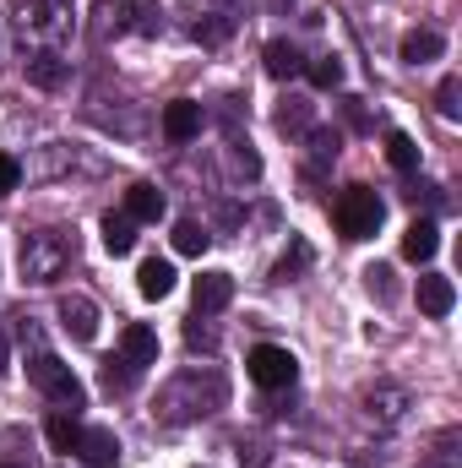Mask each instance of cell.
Here are the masks:
<instances>
[{
  "mask_svg": "<svg viewBox=\"0 0 462 468\" xmlns=\"http://www.w3.org/2000/svg\"><path fill=\"white\" fill-rule=\"evenodd\" d=\"M163 136H169V142H191V136H202V104H196V99H174V104H163Z\"/></svg>",
  "mask_w": 462,
  "mask_h": 468,
  "instance_id": "cell-9",
  "label": "cell"
},
{
  "mask_svg": "<svg viewBox=\"0 0 462 468\" xmlns=\"http://www.w3.org/2000/svg\"><path fill=\"white\" fill-rule=\"evenodd\" d=\"M229 147H234V169H239L245 180H256V175H261V158L250 153V142H239V136H234Z\"/></svg>",
  "mask_w": 462,
  "mask_h": 468,
  "instance_id": "cell-30",
  "label": "cell"
},
{
  "mask_svg": "<svg viewBox=\"0 0 462 468\" xmlns=\"http://www.w3.org/2000/svg\"><path fill=\"white\" fill-rule=\"evenodd\" d=\"M386 164H392L397 175H414V169H419V142H414L408 131H392V136H386Z\"/></svg>",
  "mask_w": 462,
  "mask_h": 468,
  "instance_id": "cell-20",
  "label": "cell"
},
{
  "mask_svg": "<svg viewBox=\"0 0 462 468\" xmlns=\"http://www.w3.org/2000/svg\"><path fill=\"white\" fill-rule=\"evenodd\" d=\"M120 354L142 370V365H158V333L147 327V322H131L125 333H120Z\"/></svg>",
  "mask_w": 462,
  "mask_h": 468,
  "instance_id": "cell-11",
  "label": "cell"
},
{
  "mask_svg": "<svg viewBox=\"0 0 462 468\" xmlns=\"http://www.w3.org/2000/svg\"><path fill=\"white\" fill-rule=\"evenodd\" d=\"M364 283H370V294L392 300V267H370V272H364Z\"/></svg>",
  "mask_w": 462,
  "mask_h": 468,
  "instance_id": "cell-32",
  "label": "cell"
},
{
  "mask_svg": "<svg viewBox=\"0 0 462 468\" xmlns=\"http://www.w3.org/2000/svg\"><path fill=\"white\" fill-rule=\"evenodd\" d=\"M185 344H191V349H218V338H213L202 322H191V327H185Z\"/></svg>",
  "mask_w": 462,
  "mask_h": 468,
  "instance_id": "cell-33",
  "label": "cell"
},
{
  "mask_svg": "<svg viewBox=\"0 0 462 468\" xmlns=\"http://www.w3.org/2000/svg\"><path fill=\"white\" fill-rule=\"evenodd\" d=\"M234 300V278L229 272H202L196 278V316H213Z\"/></svg>",
  "mask_w": 462,
  "mask_h": 468,
  "instance_id": "cell-12",
  "label": "cell"
},
{
  "mask_svg": "<svg viewBox=\"0 0 462 468\" xmlns=\"http://www.w3.org/2000/svg\"><path fill=\"white\" fill-rule=\"evenodd\" d=\"M332 224H338L343 239H370V234L386 224V202L370 186H348L343 197L332 202Z\"/></svg>",
  "mask_w": 462,
  "mask_h": 468,
  "instance_id": "cell-2",
  "label": "cell"
},
{
  "mask_svg": "<svg viewBox=\"0 0 462 468\" xmlns=\"http://www.w3.org/2000/svg\"><path fill=\"white\" fill-rule=\"evenodd\" d=\"M104 250H110V256H131V250H136V224H131L125 213H110V218H104Z\"/></svg>",
  "mask_w": 462,
  "mask_h": 468,
  "instance_id": "cell-21",
  "label": "cell"
},
{
  "mask_svg": "<svg viewBox=\"0 0 462 468\" xmlns=\"http://www.w3.org/2000/svg\"><path fill=\"white\" fill-rule=\"evenodd\" d=\"M207 245H213V234L202 229L196 218H180V224H174V250H180V256H202Z\"/></svg>",
  "mask_w": 462,
  "mask_h": 468,
  "instance_id": "cell-23",
  "label": "cell"
},
{
  "mask_svg": "<svg viewBox=\"0 0 462 468\" xmlns=\"http://www.w3.org/2000/svg\"><path fill=\"white\" fill-rule=\"evenodd\" d=\"M125 218H131V224H158V218H163V191L147 186V180L131 186V191H125Z\"/></svg>",
  "mask_w": 462,
  "mask_h": 468,
  "instance_id": "cell-13",
  "label": "cell"
},
{
  "mask_svg": "<svg viewBox=\"0 0 462 468\" xmlns=\"http://www.w3.org/2000/svg\"><path fill=\"white\" fill-rule=\"evenodd\" d=\"M261 66H267V77H278V82H294L305 66H299V49L289 44V38H272L267 49H261Z\"/></svg>",
  "mask_w": 462,
  "mask_h": 468,
  "instance_id": "cell-16",
  "label": "cell"
},
{
  "mask_svg": "<svg viewBox=\"0 0 462 468\" xmlns=\"http://www.w3.org/2000/svg\"><path fill=\"white\" fill-rule=\"evenodd\" d=\"M403 409H408V392H403V387H375V392H364V414L381 420V425H397Z\"/></svg>",
  "mask_w": 462,
  "mask_h": 468,
  "instance_id": "cell-17",
  "label": "cell"
},
{
  "mask_svg": "<svg viewBox=\"0 0 462 468\" xmlns=\"http://www.w3.org/2000/svg\"><path fill=\"white\" fill-rule=\"evenodd\" d=\"M305 125H310V104H299V99H289V104L278 110V131H294V136H299Z\"/></svg>",
  "mask_w": 462,
  "mask_h": 468,
  "instance_id": "cell-28",
  "label": "cell"
},
{
  "mask_svg": "<svg viewBox=\"0 0 462 468\" xmlns=\"http://www.w3.org/2000/svg\"><path fill=\"white\" fill-rule=\"evenodd\" d=\"M16 186H22V164L11 153H0V197H11Z\"/></svg>",
  "mask_w": 462,
  "mask_h": 468,
  "instance_id": "cell-31",
  "label": "cell"
},
{
  "mask_svg": "<svg viewBox=\"0 0 462 468\" xmlns=\"http://www.w3.org/2000/svg\"><path fill=\"white\" fill-rule=\"evenodd\" d=\"M66 267H71V239L55 229H38L22 239V278L27 283H55V278H66Z\"/></svg>",
  "mask_w": 462,
  "mask_h": 468,
  "instance_id": "cell-1",
  "label": "cell"
},
{
  "mask_svg": "<svg viewBox=\"0 0 462 468\" xmlns=\"http://www.w3.org/2000/svg\"><path fill=\"white\" fill-rule=\"evenodd\" d=\"M11 370V349H5V338H0V376Z\"/></svg>",
  "mask_w": 462,
  "mask_h": 468,
  "instance_id": "cell-35",
  "label": "cell"
},
{
  "mask_svg": "<svg viewBox=\"0 0 462 468\" xmlns=\"http://www.w3.org/2000/svg\"><path fill=\"white\" fill-rule=\"evenodd\" d=\"M457 99H462V82H457V77H446V82L436 88V104H441V115H446V120H457V115H462Z\"/></svg>",
  "mask_w": 462,
  "mask_h": 468,
  "instance_id": "cell-29",
  "label": "cell"
},
{
  "mask_svg": "<svg viewBox=\"0 0 462 468\" xmlns=\"http://www.w3.org/2000/svg\"><path fill=\"white\" fill-rule=\"evenodd\" d=\"M245 376H250L256 387H267V392H283V387H294L299 359L289 349H278V344H256V349L245 354Z\"/></svg>",
  "mask_w": 462,
  "mask_h": 468,
  "instance_id": "cell-5",
  "label": "cell"
},
{
  "mask_svg": "<svg viewBox=\"0 0 462 468\" xmlns=\"http://www.w3.org/2000/svg\"><path fill=\"white\" fill-rule=\"evenodd\" d=\"M0 468H11V463H0Z\"/></svg>",
  "mask_w": 462,
  "mask_h": 468,
  "instance_id": "cell-36",
  "label": "cell"
},
{
  "mask_svg": "<svg viewBox=\"0 0 462 468\" xmlns=\"http://www.w3.org/2000/svg\"><path fill=\"white\" fill-rule=\"evenodd\" d=\"M136 289H142V300H163V294L174 289V267L158 261V256H147L142 272H136Z\"/></svg>",
  "mask_w": 462,
  "mask_h": 468,
  "instance_id": "cell-19",
  "label": "cell"
},
{
  "mask_svg": "<svg viewBox=\"0 0 462 468\" xmlns=\"http://www.w3.org/2000/svg\"><path fill=\"white\" fill-rule=\"evenodd\" d=\"M22 66H27V82H33V88H60V82H66V60H60L55 49H38V55H27Z\"/></svg>",
  "mask_w": 462,
  "mask_h": 468,
  "instance_id": "cell-18",
  "label": "cell"
},
{
  "mask_svg": "<svg viewBox=\"0 0 462 468\" xmlns=\"http://www.w3.org/2000/svg\"><path fill=\"white\" fill-rule=\"evenodd\" d=\"M239 468H267V452H261V447H256V452H250V458H245V452H239Z\"/></svg>",
  "mask_w": 462,
  "mask_h": 468,
  "instance_id": "cell-34",
  "label": "cell"
},
{
  "mask_svg": "<svg viewBox=\"0 0 462 468\" xmlns=\"http://www.w3.org/2000/svg\"><path fill=\"white\" fill-rule=\"evenodd\" d=\"M44 436H49V447H55V452H77L82 425H77V414H55V420L44 425Z\"/></svg>",
  "mask_w": 462,
  "mask_h": 468,
  "instance_id": "cell-22",
  "label": "cell"
},
{
  "mask_svg": "<svg viewBox=\"0 0 462 468\" xmlns=\"http://www.w3.org/2000/svg\"><path fill=\"white\" fill-rule=\"evenodd\" d=\"M131 381H136V365H131L125 354H120V359H104V392H125Z\"/></svg>",
  "mask_w": 462,
  "mask_h": 468,
  "instance_id": "cell-26",
  "label": "cell"
},
{
  "mask_svg": "<svg viewBox=\"0 0 462 468\" xmlns=\"http://www.w3.org/2000/svg\"><path fill=\"white\" fill-rule=\"evenodd\" d=\"M136 27V0H99L93 5V38H120Z\"/></svg>",
  "mask_w": 462,
  "mask_h": 468,
  "instance_id": "cell-8",
  "label": "cell"
},
{
  "mask_svg": "<svg viewBox=\"0 0 462 468\" xmlns=\"http://www.w3.org/2000/svg\"><path fill=\"white\" fill-rule=\"evenodd\" d=\"M27 381H33V387H38L44 398H55L60 409H71V414H77V409L88 403V387L77 381V370H71V365H60V359H55L49 349L33 354V365H27Z\"/></svg>",
  "mask_w": 462,
  "mask_h": 468,
  "instance_id": "cell-4",
  "label": "cell"
},
{
  "mask_svg": "<svg viewBox=\"0 0 462 468\" xmlns=\"http://www.w3.org/2000/svg\"><path fill=\"white\" fill-rule=\"evenodd\" d=\"M213 403H224V381H213V387L202 392V370H191V376H180V381H169V387H163V398H158V414H163L169 425H180V420H196V414H207Z\"/></svg>",
  "mask_w": 462,
  "mask_h": 468,
  "instance_id": "cell-3",
  "label": "cell"
},
{
  "mask_svg": "<svg viewBox=\"0 0 462 468\" xmlns=\"http://www.w3.org/2000/svg\"><path fill=\"white\" fill-rule=\"evenodd\" d=\"M305 261H310V245H305V239H294V256H283V261L272 267V283H289V278H294Z\"/></svg>",
  "mask_w": 462,
  "mask_h": 468,
  "instance_id": "cell-27",
  "label": "cell"
},
{
  "mask_svg": "<svg viewBox=\"0 0 462 468\" xmlns=\"http://www.w3.org/2000/svg\"><path fill=\"white\" fill-rule=\"evenodd\" d=\"M436 250H441V229H436V218H414L408 234H403V256H408V261H436Z\"/></svg>",
  "mask_w": 462,
  "mask_h": 468,
  "instance_id": "cell-14",
  "label": "cell"
},
{
  "mask_svg": "<svg viewBox=\"0 0 462 468\" xmlns=\"http://www.w3.org/2000/svg\"><path fill=\"white\" fill-rule=\"evenodd\" d=\"M452 305H457V283L452 278H441V272L419 278V311L425 316H452Z\"/></svg>",
  "mask_w": 462,
  "mask_h": 468,
  "instance_id": "cell-10",
  "label": "cell"
},
{
  "mask_svg": "<svg viewBox=\"0 0 462 468\" xmlns=\"http://www.w3.org/2000/svg\"><path fill=\"white\" fill-rule=\"evenodd\" d=\"M77 458L88 468H115L120 463V436L110 425H93V431H82V441H77Z\"/></svg>",
  "mask_w": 462,
  "mask_h": 468,
  "instance_id": "cell-7",
  "label": "cell"
},
{
  "mask_svg": "<svg viewBox=\"0 0 462 468\" xmlns=\"http://www.w3.org/2000/svg\"><path fill=\"white\" fill-rule=\"evenodd\" d=\"M60 327L77 338V344H93L99 338V305L88 294H66L60 300Z\"/></svg>",
  "mask_w": 462,
  "mask_h": 468,
  "instance_id": "cell-6",
  "label": "cell"
},
{
  "mask_svg": "<svg viewBox=\"0 0 462 468\" xmlns=\"http://www.w3.org/2000/svg\"><path fill=\"white\" fill-rule=\"evenodd\" d=\"M16 22H22V33H49L55 27L44 0H16Z\"/></svg>",
  "mask_w": 462,
  "mask_h": 468,
  "instance_id": "cell-24",
  "label": "cell"
},
{
  "mask_svg": "<svg viewBox=\"0 0 462 468\" xmlns=\"http://www.w3.org/2000/svg\"><path fill=\"white\" fill-rule=\"evenodd\" d=\"M310 82H316L321 93H338V88H343V60H338V55L316 60V66H310Z\"/></svg>",
  "mask_w": 462,
  "mask_h": 468,
  "instance_id": "cell-25",
  "label": "cell"
},
{
  "mask_svg": "<svg viewBox=\"0 0 462 468\" xmlns=\"http://www.w3.org/2000/svg\"><path fill=\"white\" fill-rule=\"evenodd\" d=\"M446 55V38L436 33V27H414L408 38H403V60L408 66H430V60H441Z\"/></svg>",
  "mask_w": 462,
  "mask_h": 468,
  "instance_id": "cell-15",
  "label": "cell"
}]
</instances>
